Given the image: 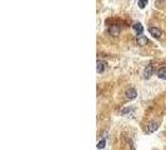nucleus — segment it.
I'll return each mask as SVG.
<instances>
[{
  "label": "nucleus",
  "instance_id": "nucleus-1",
  "mask_svg": "<svg viewBox=\"0 0 166 150\" xmlns=\"http://www.w3.org/2000/svg\"><path fill=\"white\" fill-rule=\"evenodd\" d=\"M147 43H149V39H147L146 36H144L143 34H140V35L136 36V44H137V45H140V46H145Z\"/></svg>",
  "mask_w": 166,
  "mask_h": 150
},
{
  "label": "nucleus",
  "instance_id": "nucleus-2",
  "mask_svg": "<svg viewBox=\"0 0 166 150\" xmlns=\"http://www.w3.org/2000/svg\"><path fill=\"white\" fill-rule=\"evenodd\" d=\"M125 95H126V99H128V100H132V99H135V98H136L137 91H136L134 88H130V89L126 90Z\"/></svg>",
  "mask_w": 166,
  "mask_h": 150
},
{
  "label": "nucleus",
  "instance_id": "nucleus-3",
  "mask_svg": "<svg viewBox=\"0 0 166 150\" xmlns=\"http://www.w3.org/2000/svg\"><path fill=\"white\" fill-rule=\"evenodd\" d=\"M152 73H154V66L152 65H147L145 68V71H144V78L145 79H150Z\"/></svg>",
  "mask_w": 166,
  "mask_h": 150
},
{
  "label": "nucleus",
  "instance_id": "nucleus-4",
  "mask_svg": "<svg viewBox=\"0 0 166 150\" xmlns=\"http://www.w3.org/2000/svg\"><path fill=\"white\" fill-rule=\"evenodd\" d=\"M109 33L112 36H118L120 34V27H118V25H112V27L109 28Z\"/></svg>",
  "mask_w": 166,
  "mask_h": 150
},
{
  "label": "nucleus",
  "instance_id": "nucleus-5",
  "mask_svg": "<svg viewBox=\"0 0 166 150\" xmlns=\"http://www.w3.org/2000/svg\"><path fill=\"white\" fill-rule=\"evenodd\" d=\"M149 31L154 38H160L161 36V30L157 28H149Z\"/></svg>",
  "mask_w": 166,
  "mask_h": 150
},
{
  "label": "nucleus",
  "instance_id": "nucleus-6",
  "mask_svg": "<svg viewBox=\"0 0 166 150\" xmlns=\"http://www.w3.org/2000/svg\"><path fill=\"white\" fill-rule=\"evenodd\" d=\"M157 128H159V124H157L156 121H151L150 124H149V127H147V131L149 133H154L157 130Z\"/></svg>",
  "mask_w": 166,
  "mask_h": 150
},
{
  "label": "nucleus",
  "instance_id": "nucleus-7",
  "mask_svg": "<svg viewBox=\"0 0 166 150\" xmlns=\"http://www.w3.org/2000/svg\"><path fill=\"white\" fill-rule=\"evenodd\" d=\"M132 28H134V30L137 33V35L140 34H143V31H144V28H143V25H141L140 23H135L134 25H132Z\"/></svg>",
  "mask_w": 166,
  "mask_h": 150
},
{
  "label": "nucleus",
  "instance_id": "nucleus-8",
  "mask_svg": "<svg viewBox=\"0 0 166 150\" xmlns=\"http://www.w3.org/2000/svg\"><path fill=\"white\" fill-rule=\"evenodd\" d=\"M105 68H106V63L103 60H97V68H96L97 73H103L105 70Z\"/></svg>",
  "mask_w": 166,
  "mask_h": 150
},
{
  "label": "nucleus",
  "instance_id": "nucleus-9",
  "mask_svg": "<svg viewBox=\"0 0 166 150\" xmlns=\"http://www.w3.org/2000/svg\"><path fill=\"white\" fill-rule=\"evenodd\" d=\"M157 77H159L160 79L166 80V68H161V69L157 70Z\"/></svg>",
  "mask_w": 166,
  "mask_h": 150
},
{
  "label": "nucleus",
  "instance_id": "nucleus-10",
  "mask_svg": "<svg viewBox=\"0 0 166 150\" xmlns=\"http://www.w3.org/2000/svg\"><path fill=\"white\" fill-rule=\"evenodd\" d=\"M134 113V108H125V109L121 110V114L122 115H126V114H131Z\"/></svg>",
  "mask_w": 166,
  "mask_h": 150
},
{
  "label": "nucleus",
  "instance_id": "nucleus-11",
  "mask_svg": "<svg viewBox=\"0 0 166 150\" xmlns=\"http://www.w3.org/2000/svg\"><path fill=\"white\" fill-rule=\"evenodd\" d=\"M139 8L140 9H145L146 5H147V0H139V3H137Z\"/></svg>",
  "mask_w": 166,
  "mask_h": 150
},
{
  "label": "nucleus",
  "instance_id": "nucleus-12",
  "mask_svg": "<svg viewBox=\"0 0 166 150\" xmlns=\"http://www.w3.org/2000/svg\"><path fill=\"white\" fill-rule=\"evenodd\" d=\"M105 144H106L105 140L103 139V140H100V141L97 143V148H99V149H104V148H105Z\"/></svg>",
  "mask_w": 166,
  "mask_h": 150
},
{
  "label": "nucleus",
  "instance_id": "nucleus-13",
  "mask_svg": "<svg viewBox=\"0 0 166 150\" xmlns=\"http://www.w3.org/2000/svg\"><path fill=\"white\" fill-rule=\"evenodd\" d=\"M157 2H164V0H157Z\"/></svg>",
  "mask_w": 166,
  "mask_h": 150
}]
</instances>
